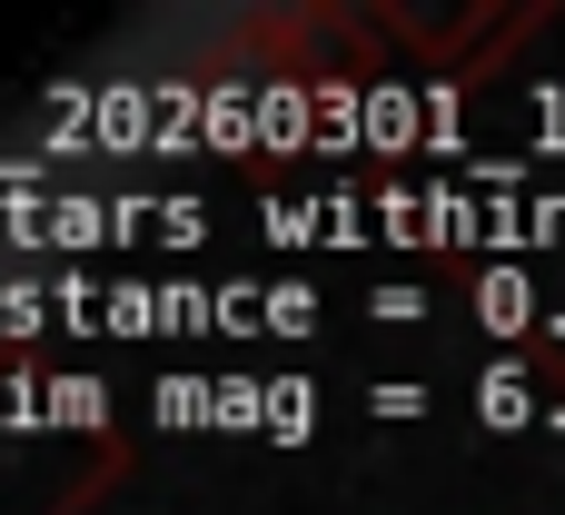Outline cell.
<instances>
[{
  "mask_svg": "<svg viewBox=\"0 0 565 515\" xmlns=\"http://www.w3.org/2000/svg\"><path fill=\"white\" fill-rule=\"evenodd\" d=\"M129 466L89 377H0V515H89Z\"/></svg>",
  "mask_w": 565,
  "mask_h": 515,
  "instance_id": "6da1fadb",
  "label": "cell"
},
{
  "mask_svg": "<svg viewBox=\"0 0 565 515\" xmlns=\"http://www.w3.org/2000/svg\"><path fill=\"white\" fill-rule=\"evenodd\" d=\"M397 50H417V60H437V69H487V60H507L526 30H536V10L526 0H507V10H447V20H417V10H367Z\"/></svg>",
  "mask_w": 565,
  "mask_h": 515,
  "instance_id": "3957f363",
  "label": "cell"
},
{
  "mask_svg": "<svg viewBox=\"0 0 565 515\" xmlns=\"http://www.w3.org/2000/svg\"><path fill=\"white\" fill-rule=\"evenodd\" d=\"M238 60H268V79H367L387 30L367 10H258L228 30Z\"/></svg>",
  "mask_w": 565,
  "mask_h": 515,
  "instance_id": "7a4b0ae2",
  "label": "cell"
}]
</instances>
